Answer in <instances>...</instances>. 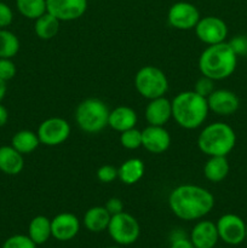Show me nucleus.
I'll return each mask as SVG.
<instances>
[{
  "mask_svg": "<svg viewBox=\"0 0 247 248\" xmlns=\"http://www.w3.org/2000/svg\"><path fill=\"white\" fill-rule=\"evenodd\" d=\"M110 218V213L106 210L104 206H93L85 212L82 222L89 232H102L108 229Z\"/></svg>",
  "mask_w": 247,
  "mask_h": 248,
  "instance_id": "20",
  "label": "nucleus"
},
{
  "mask_svg": "<svg viewBox=\"0 0 247 248\" xmlns=\"http://www.w3.org/2000/svg\"><path fill=\"white\" fill-rule=\"evenodd\" d=\"M16 7L22 16L35 21L46 12V0H16Z\"/></svg>",
  "mask_w": 247,
  "mask_h": 248,
  "instance_id": "27",
  "label": "nucleus"
},
{
  "mask_svg": "<svg viewBox=\"0 0 247 248\" xmlns=\"http://www.w3.org/2000/svg\"><path fill=\"white\" fill-rule=\"evenodd\" d=\"M194 29L199 40L207 46L223 43L228 36L227 23L216 16L201 17Z\"/></svg>",
  "mask_w": 247,
  "mask_h": 248,
  "instance_id": "11",
  "label": "nucleus"
},
{
  "mask_svg": "<svg viewBox=\"0 0 247 248\" xmlns=\"http://www.w3.org/2000/svg\"><path fill=\"white\" fill-rule=\"evenodd\" d=\"M120 144L128 150L138 149L139 147H142V131L133 127L121 132Z\"/></svg>",
  "mask_w": 247,
  "mask_h": 248,
  "instance_id": "28",
  "label": "nucleus"
},
{
  "mask_svg": "<svg viewBox=\"0 0 247 248\" xmlns=\"http://www.w3.org/2000/svg\"><path fill=\"white\" fill-rule=\"evenodd\" d=\"M219 240L230 246H237L246 240V223L234 213L223 215L216 223Z\"/></svg>",
  "mask_w": 247,
  "mask_h": 248,
  "instance_id": "9",
  "label": "nucleus"
},
{
  "mask_svg": "<svg viewBox=\"0 0 247 248\" xmlns=\"http://www.w3.org/2000/svg\"><path fill=\"white\" fill-rule=\"evenodd\" d=\"M17 68L12 62V58H0V79L4 81L14 79Z\"/></svg>",
  "mask_w": 247,
  "mask_h": 248,
  "instance_id": "32",
  "label": "nucleus"
},
{
  "mask_svg": "<svg viewBox=\"0 0 247 248\" xmlns=\"http://www.w3.org/2000/svg\"><path fill=\"white\" fill-rule=\"evenodd\" d=\"M235 144V131L232 126L220 121L205 126L198 137V148L207 156H227Z\"/></svg>",
  "mask_w": 247,
  "mask_h": 248,
  "instance_id": "4",
  "label": "nucleus"
},
{
  "mask_svg": "<svg viewBox=\"0 0 247 248\" xmlns=\"http://www.w3.org/2000/svg\"><path fill=\"white\" fill-rule=\"evenodd\" d=\"M237 56L225 41L208 45L199 57V69L213 81L229 78L236 69Z\"/></svg>",
  "mask_w": 247,
  "mask_h": 248,
  "instance_id": "3",
  "label": "nucleus"
},
{
  "mask_svg": "<svg viewBox=\"0 0 247 248\" xmlns=\"http://www.w3.org/2000/svg\"><path fill=\"white\" fill-rule=\"evenodd\" d=\"M11 145L22 155H27L33 153L40 145V140L36 132L31 130H21L14 135Z\"/></svg>",
  "mask_w": 247,
  "mask_h": 248,
  "instance_id": "25",
  "label": "nucleus"
},
{
  "mask_svg": "<svg viewBox=\"0 0 247 248\" xmlns=\"http://www.w3.org/2000/svg\"><path fill=\"white\" fill-rule=\"evenodd\" d=\"M145 120L149 125L164 126L172 118V103L165 96L149 99L145 107Z\"/></svg>",
  "mask_w": 247,
  "mask_h": 248,
  "instance_id": "16",
  "label": "nucleus"
},
{
  "mask_svg": "<svg viewBox=\"0 0 247 248\" xmlns=\"http://www.w3.org/2000/svg\"><path fill=\"white\" fill-rule=\"evenodd\" d=\"M246 239H247V224H246Z\"/></svg>",
  "mask_w": 247,
  "mask_h": 248,
  "instance_id": "41",
  "label": "nucleus"
},
{
  "mask_svg": "<svg viewBox=\"0 0 247 248\" xmlns=\"http://www.w3.org/2000/svg\"><path fill=\"white\" fill-rule=\"evenodd\" d=\"M135 87L138 93L147 99L165 96L169 90L166 74L155 65H144L135 77Z\"/></svg>",
  "mask_w": 247,
  "mask_h": 248,
  "instance_id": "6",
  "label": "nucleus"
},
{
  "mask_svg": "<svg viewBox=\"0 0 247 248\" xmlns=\"http://www.w3.org/2000/svg\"><path fill=\"white\" fill-rule=\"evenodd\" d=\"M230 171V165L227 156H210L203 166V176L212 183L224 181Z\"/></svg>",
  "mask_w": 247,
  "mask_h": 248,
  "instance_id": "22",
  "label": "nucleus"
},
{
  "mask_svg": "<svg viewBox=\"0 0 247 248\" xmlns=\"http://www.w3.org/2000/svg\"><path fill=\"white\" fill-rule=\"evenodd\" d=\"M19 39L6 28H0V58H14L18 53Z\"/></svg>",
  "mask_w": 247,
  "mask_h": 248,
  "instance_id": "26",
  "label": "nucleus"
},
{
  "mask_svg": "<svg viewBox=\"0 0 247 248\" xmlns=\"http://www.w3.org/2000/svg\"><path fill=\"white\" fill-rule=\"evenodd\" d=\"M80 230V220L75 215L63 212L51 219V234L57 241H70Z\"/></svg>",
  "mask_w": 247,
  "mask_h": 248,
  "instance_id": "14",
  "label": "nucleus"
},
{
  "mask_svg": "<svg viewBox=\"0 0 247 248\" xmlns=\"http://www.w3.org/2000/svg\"><path fill=\"white\" fill-rule=\"evenodd\" d=\"M6 90H7L6 81H4V80L0 79V103H1V101L4 99V97H5V94H6Z\"/></svg>",
  "mask_w": 247,
  "mask_h": 248,
  "instance_id": "39",
  "label": "nucleus"
},
{
  "mask_svg": "<svg viewBox=\"0 0 247 248\" xmlns=\"http://www.w3.org/2000/svg\"><path fill=\"white\" fill-rule=\"evenodd\" d=\"M72 128L69 123L63 118L53 116L44 120L39 125L36 135H38L40 144L47 145V147H56L69 138Z\"/></svg>",
  "mask_w": 247,
  "mask_h": 248,
  "instance_id": "8",
  "label": "nucleus"
},
{
  "mask_svg": "<svg viewBox=\"0 0 247 248\" xmlns=\"http://www.w3.org/2000/svg\"><path fill=\"white\" fill-rule=\"evenodd\" d=\"M232 47V50L234 51L235 55L237 57L240 56H247V36L246 35H236L234 38L230 39V41L228 43Z\"/></svg>",
  "mask_w": 247,
  "mask_h": 248,
  "instance_id": "33",
  "label": "nucleus"
},
{
  "mask_svg": "<svg viewBox=\"0 0 247 248\" xmlns=\"http://www.w3.org/2000/svg\"><path fill=\"white\" fill-rule=\"evenodd\" d=\"M96 176L101 183L109 184L118 178V169L113 165H103L97 170Z\"/></svg>",
  "mask_w": 247,
  "mask_h": 248,
  "instance_id": "30",
  "label": "nucleus"
},
{
  "mask_svg": "<svg viewBox=\"0 0 247 248\" xmlns=\"http://www.w3.org/2000/svg\"><path fill=\"white\" fill-rule=\"evenodd\" d=\"M172 118L185 130L199 128L207 119V98L200 96L195 91L179 92L172 99Z\"/></svg>",
  "mask_w": 247,
  "mask_h": 248,
  "instance_id": "2",
  "label": "nucleus"
},
{
  "mask_svg": "<svg viewBox=\"0 0 247 248\" xmlns=\"http://www.w3.org/2000/svg\"><path fill=\"white\" fill-rule=\"evenodd\" d=\"M182 237H186L185 232H182L181 229H177V230H173V232H171V236H170V241H174V240H178V239H182Z\"/></svg>",
  "mask_w": 247,
  "mask_h": 248,
  "instance_id": "38",
  "label": "nucleus"
},
{
  "mask_svg": "<svg viewBox=\"0 0 247 248\" xmlns=\"http://www.w3.org/2000/svg\"><path fill=\"white\" fill-rule=\"evenodd\" d=\"M7 120H9V111H7V109L0 103V127L6 125Z\"/></svg>",
  "mask_w": 247,
  "mask_h": 248,
  "instance_id": "37",
  "label": "nucleus"
},
{
  "mask_svg": "<svg viewBox=\"0 0 247 248\" xmlns=\"http://www.w3.org/2000/svg\"><path fill=\"white\" fill-rule=\"evenodd\" d=\"M28 236L38 246L44 245L52 237L51 234V219L45 216H36L28 225Z\"/></svg>",
  "mask_w": 247,
  "mask_h": 248,
  "instance_id": "23",
  "label": "nucleus"
},
{
  "mask_svg": "<svg viewBox=\"0 0 247 248\" xmlns=\"http://www.w3.org/2000/svg\"><path fill=\"white\" fill-rule=\"evenodd\" d=\"M107 230L111 240L121 246H130L135 244L140 235V227L138 220L125 211L111 216Z\"/></svg>",
  "mask_w": 247,
  "mask_h": 248,
  "instance_id": "7",
  "label": "nucleus"
},
{
  "mask_svg": "<svg viewBox=\"0 0 247 248\" xmlns=\"http://www.w3.org/2000/svg\"><path fill=\"white\" fill-rule=\"evenodd\" d=\"M138 121L137 113L131 107L119 106L109 111L108 126L118 132H124L136 126Z\"/></svg>",
  "mask_w": 247,
  "mask_h": 248,
  "instance_id": "18",
  "label": "nucleus"
},
{
  "mask_svg": "<svg viewBox=\"0 0 247 248\" xmlns=\"http://www.w3.org/2000/svg\"><path fill=\"white\" fill-rule=\"evenodd\" d=\"M207 104L210 111L215 113L216 115L229 116L236 113L240 108V99L230 90L220 89L215 90L207 97Z\"/></svg>",
  "mask_w": 247,
  "mask_h": 248,
  "instance_id": "13",
  "label": "nucleus"
},
{
  "mask_svg": "<svg viewBox=\"0 0 247 248\" xmlns=\"http://www.w3.org/2000/svg\"><path fill=\"white\" fill-rule=\"evenodd\" d=\"M24 167L23 155L12 145L0 147V171L7 176H17Z\"/></svg>",
  "mask_w": 247,
  "mask_h": 248,
  "instance_id": "19",
  "label": "nucleus"
},
{
  "mask_svg": "<svg viewBox=\"0 0 247 248\" xmlns=\"http://www.w3.org/2000/svg\"><path fill=\"white\" fill-rule=\"evenodd\" d=\"M1 248H36V245L28 235L17 234L5 240Z\"/></svg>",
  "mask_w": 247,
  "mask_h": 248,
  "instance_id": "29",
  "label": "nucleus"
},
{
  "mask_svg": "<svg viewBox=\"0 0 247 248\" xmlns=\"http://www.w3.org/2000/svg\"><path fill=\"white\" fill-rule=\"evenodd\" d=\"M60 26L61 21H58L55 16L46 11L45 14L35 19L34 31L41 40H50L57 35L60 31Z\"/></svg>",
  "mask_w": 247,
  "mask_h": 248,
  "instance_id": "24",
  "label": "nucleus"
},
{
  "mask_svg": "<svg viewBox=\"0 0 247 248\" xmlns=\"http://www.w3.org/2000/svg\"><path fill=\"white\" fill-rule=\"evenodd\" d=\"M87 0H46V11L61 22H70L84 16Z\"/></svg>",
  "mask_w": 247,
  "mask_h": 248,
  "instance_id": "12",
  "label": "nucleus"
},
{
  "mask_svg": "<svg viewBox=\"0 0 247 248\" xmlns=\"http://www.w3.org/2000/svg\"><path fill=\"white\" fill-rule=\"evenodd\" d=\"M14 21V12L11 7L0 1V28H7Z\"/></svg>",
  "mask_w": 247,
  "mask_h": 248,
  "instance_id": "34",
  "label": "nucleus"
},
{
  "mask_svg": "<svg viewBox=\"0 0 247 248\" xmlns=\"http://www.w3.org/2000/svg\"><path fill=\"white\" fill-rule=\"evenodd\" d=\"M201 18L200 11L195 5L188 1H178L170 7L167 12L169 24L178 31H189L195 28Z\"/></svg>",
  "mask_w": 247,
  "mask_h": 248,
  "instance_id": "10",
  "label": "nucleus"
},
{
  "mask_svg": "<svg viewBox=\"0 0 247 248\" xmlns=\"http://www.w3.org/2000/svg\"><path fill=\"white\" fill-rule=\"evenodd\" d=\"M171 145V135L164 126L148 125L142 131V147L152 154H162Z\"/></svg>",
  "mask_w": 247,
  "mask_h": 248,
  "instance_id": "15",
  "label": "nucleus"
},
{
  "mask_svg": "<svg viewBox=\"0 0 247 248\" xmlns=\"http://www.w3.org/2000/svg\"><path fill=\"white\" fill-rule=\"evenodd\" d=\"M194 91L196 92L200 96L207 98L213 91H215V81L212 79L207 77H201L200 79H198V81L195 82V87H194Z\"/></svg>",
  "mask_w": 247,
  "mask_h": 248,
  "instance_id": "31",
  "label": "nucleus"
},
{
  "mask_svg": "<svg viewBox=\"0 0 247 248\" xmlns=\"http://www.w3.org/2000/svg\"><path fill=\"white\" fill-rule=\"evenodd\" d=\"M106 248H121V247H119V246H109V247H106Z\"/></svg>",
  "mask_w": 247,
  "mask_h": 248,
  "instance_id": "40",
  "label": "nucleus"
},
{
  "mask_svg": "<svg viewBox=\"0 0 247 248\" xmlns=\"http://www.w3.org/2000/svg\"><path fill=\"white\" fill-rule=\"evenodd\" d=\"M106 210L110 213V216L118 215L124 211V202L121 199L119 198H110L104 205Z\"/></svg>",
  "mask_w": 247,
  "mask_h": 248,
  "instance_id": "35",
  "label": "nucleus"
},
{
  "mask_svg": "<svg viewBox=\"0 0 247 248\" xmlns=\"http://www.w3.org/2000/svg\"><path fill=\"white\" fill-rule=\"evenodd\" d=\"M144 164L138 157H131L121 164L118 169V178L126 186H133L138 183L144 176Z\"/></svg>",
  "mask_w": 247,
  "mask_h": 248,
  "instance_id": "21",
  "label": "nucleus"
},
{
  "mask_svg": "<svg viewBox=\"0 0 247 248\" xmlns=\"http://www.w3.org/2000/svg\"><path fill=\"white\" fill-rule=\"evenodd\" d=\"M218 240L217 225L211 220H200L191 230L190 241L195 248H213Z\"/></svg>",
  "mask_w": 247,
  "mask_h": 248,
  "instance_id": "17",
  "label": "nucleus"
},
{
  "mask_svg": "<svg viewBox=\"0 0 247 248\" xmlns=\"http://www.w3.org/2000/svg\"><path fill=\"white\" fill-rule=\"evenodd\" d=\"M215 206V196L196 184H182L169 195V207L177 218L185 222L207 216Z\"/></svg>",
  "mask_w": 247,
  "mask_h": 248,
  "instance_id": "1",
  "label": "nucleus"
},
{
  "mask_svg": "<svg viewBox=\"0 0 247 248\" xmlns=\"http://www.w3.org/2000/svg\"><path fill=\"white\" fill-rule=\"evenodd\" d=\"M171 248H195L191 244L190 239L188 237H182V239L174 240L171 242Z\"/></svg>",
  "mask_w": 247,
  "mask_h": 248,
  "instance_id": "36",
  "label": "nucleus"
},
{
  "mask_svg": "<svg viewBox=\"0 0 247 248\" xmlns=\"http://www.w3.org/2000/svg\"><path fill=\"white\" fill-rule=\"evenodd\" d=\"M109 109L99 98H86L75 109V121L81 131L98 133L108 126Z\"/></svg>",
  "mask_w": 247,
  "mask_h": 248,
  "instance_id": "5",
  "label": "nucleus"
}]
</instances>
